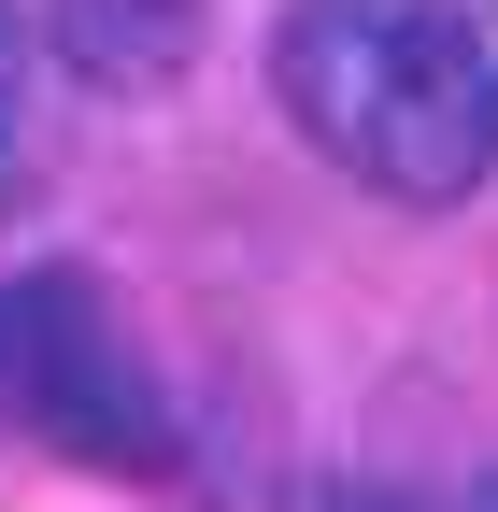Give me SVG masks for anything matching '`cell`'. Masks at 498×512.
I'll return each instance as SVG.
<instances>
[{
    "instance_id": "obj_3",
    "label": "cell",
    "mask_w": 498,
    "mask_h": 512,
    "mask_svg": "<svg viewBox=\"0 0 498 512\" xmlns=\"http://www.w3.org/2000/svg\"><path fill=\"white\" fill-rule=\"evenodd\" d=\"M185 43H200V0H57V57H72L86 86H171Z\"/></svg>"
},
{
    "instance_id": "obj_2",
    "label": "cell",
    "mask_w": 498,
    "mask_h": 512,
    "mask_svg": "<svg viewBox=\"0 0 498 512\" xmlns=\"http://www.w3.org/2000/svg\"><path fill=\"white\" fill-rule=\"evenodd\" d=\"M0 441L86 470H171V399L100 271H0Z\"/></svg>"
},
{
    "instance_id": "obj_6",
    "label": "cell",
    "mask_w": 498,
    "mask_h": 512,
    "mask_svg": "<svg viewBox=\"0 0 498 512\" xmlns=\"http://www.w3.org/2000/svg\"><path fill=\"white\" fill-rule=\"evenodd\" d=\"M456 512H498V484H470V498H456Z\"/></svg>"
},
{
    "instance_id": "obj_5",
    "label": "cell",
    "mask_w": 498,
    "mask_h": 512,
    "mask_svg": "<svg viewBox=\"0 0 498 512\" xmlns=\"http://www.w3.org/2000/svg\"><path fill=\"white\" fill-rule=\"evenodd\" d=\"M314 512H413V498H370V484H328Z\"/></svg>"
},
{
    "instance_id": "obj_1",
    "label": "cell",
    "mask_w": 498,
    "mask_h": 512,
    "mask_svg": "<svg viewBox=\"0 0 498 512\" xmlns=\"http://www.w3.org/2000/svg\"><path fill=\"white\" fill-rule=\"evenodd\" d=\"M271 86L314 128V157L356 171L370 200L456 214L498 171V57L442 0H285Z\"/></svg>"
},
{
    "instance_id": "obj_4",
    "label": "cell",
    "mask_w": 498,
    "mask_h": 512,
    "mask_svg": "<svg viewBox=\"0 0 498 512\" xmlns=\"http://www.w3.org/2000/svg\"><path fill=\"white\" fill-rule=\"evenodd\" d=\"M29 100H43V57H29V15L0 0V200L29 185Z\"/></svg>"
}]
</instances>
